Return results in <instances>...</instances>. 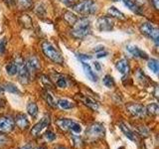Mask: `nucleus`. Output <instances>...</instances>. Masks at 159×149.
<instances>
[{
    "label": "nucleus",
    "instance_id": "de8ad7c7",
    "mask_svg": "<svg viewBox=\"0 0 159 149\" xmlns=\"http://www.w3.org/2000/svg\"><path fill=\"white\" fill-rule=\"evenodd\" d=\"M119 149H124V147H120V148H119Z\"/></svg>",
    "mask_w": 159,
    "mask_h": 149
},
{
    "label": "nucleus",
    "instance_id": "412c9836",
    "mask_svg": "<svg viewBox=\"0 0 159 149\" xmlns=\"http://www.w3.org/2000/svg\"><path fill=\"white\" fill-rule=\"evenodd\" d=\"M57 106H59L63 109H71V108H73L75 106V104L72 102H70L69 99L62 98V99H59V101H58Z\"/></svg>",
    "mask_w": 159,
    "mask_h": 149
},
{
    "label": "nucleus",
    "instance_id": "6e6552de",
    "mask_svg": "<svg viewBox=\"0 0 159 149\" xmlns=\"http://www.w3.org/2000/svg\"><path fill=\"white\" fill-rule=\"evenodd\" d=\"M15 122L11 116L1 115L0 116V131L1 132H10L14 129Z\"/></svg>",
    "mask_w": 159,
    "mask_h": 149
},
{
    "label": "nucleus",
    "instance_id": "c9c22d12",
    "mask_svg": "<svg viewBox=\"0 0 159 149\" xmlns=\"http://www.w3.org/2000/svg\"><path fill=\"white\" fill-rule=\"evenodd\" d=\"M108 55V52H107V51H102V52H98V53H97V58H106L107 56Z\"/></svg>",
    "mask_w": 159,
    "mask_h": 149
},
{
    "label": "nucleus",
    "instance_id": "2eb2a0df",
    "mask_svg": "<svg viewBox=\"0 0 159 149\" xmlns=\"http://www.w3.org/2000/svg\"><path fill=\"white\" fill-rule=\"evenodd\" d=\"M14 122L16 125L21 129H26L29 126V120L27 119V116L23 113H19L16 115L14 119Z\"/></svg>",
    "mask_w": 159,
    "mask_h": 149
},
{
    "label": "nucleus",
    "instance_id": "37998d69",
    "mask_svg": "<svg viewBox=\"0 0 159 149\" xmlns=\"http://www.w3.org/2000/svg\"><path fill=\"white\" fill-rule=\"evenodd\" d=\"M63 2H65V3H71V2H74V1H76V0H62Z\"/></svg>",
    "mask_w": 159,
    "mask_h": 149
},
{
    "label": "nucleus",
    "instance_id": "b1692460",
    "mask_svg": "<svg viewBox=\"0 0 159 149\" xmlns=\"http://www.w3.org/2000/svg\"><path fill=\"white\" fill-rule=\"evenodd\" d=\"M81 101L86 104V106H88L89 108H92L93 109V111H98V103L96 102H93V99H91L89 97H84L81 98Z\"/></svg>",
    "mask_w": 159,
    "mask_h": 149
},
{
    "label": "nucleus",
    "instance_id": "dca6fc26",
    "mask_svg": "<svg viewBox=\"0 0 159 149\" xmlns=\"http://www.w3.org/2000/svg\"><path fill=\"white\" fill-rule=\"evenodd\" d=\"M82 65H83V69L84 71V74H86V76L91 79L92 82H98V76L96 74V73L93 71L92 67L89 66L87 62H82Z\"/></svg>",
    "mask_w": 159,
    "mask_h": 149
},
{
    "label": "nucleus",
    "instance_id": "4be33fe9",
    "mask_svg": "<svg viewBox=\"0 0 159 149\" xmlns=\"http://www.w3.org/2000/svg\"><path fill=\"white\" fill-rule=\"evenodd\" d=\"M27 111L29 113V115L30 116H32L33 118H35L37 116V114H38V106H37V104L35 103V102H29L28 103V106H27Z\"/></svg>",
    "mask_w": 159,
    "mask_h": 149
},
{
    "label": "nucleus",
    "instance_id": "9b49d317",
    "mask_svg": "<svg viewBox=\"0 0 159 149\" xmlns=\"http://www.w3.org/2000/svg\"><path fill=\"white\" fill-rule=\"evenodd\" d=\"M126 108L133 116H136V117H143V116H145V114L147 113L146 108L138 103H130L126 106Z\"/></svg>",
    "mask_w": 159,
    "mask_h": 149
},
{
    "label": "nucleus",
    "instance_id": "ddd939ff",
    "mask_svg": "<svg viewBox=\"0 0 159 149\" xmlns=\"http://www.w3.org/2000/svg\"><path fill=\"white\" fill-rule=\"evenodd\" d=\"M26 67L28 69V71L29 73L31 74V73H35V72H37L38 70L41 68V65H40V61L36 58V57H30L27 59V61H26Z\"/></svg>",
    "mask_w": 159,
    "mask_h": 149
},
{
    "label": "nucleus",
    "instance_id": "72a5a7b5",
    "mask_svg": "<svg viewBox=\"0 0 159 149\" xmlns=\"http://www.w3.org/2000/svg\"><path fill=\"white\" fill-rule=\"evenodd\" d=\"M8 140L9 139L6 136L3 135V134H0V148L4 145H6V144L8 143Z\"/></svg>",
    "mask_w": 159,
    "mask_h": 149
},
{
    "label": "nucleus",
    "instance_id": "58836bf2",
    "mask_svg": "<svg viewBox=\"0 0 159 149\" xmlns=\"http://www.w3.org/2000/svg\"><path fill=\"white\" fill-rule=\"evenodd\" d=\"M43 79H43V82H44L45 84H46L48 87H50V88H53V84L51 83V81H50L49 79H47L46 77H43Z\"/></svg>",
    "mask_w": 159,
    "mask_h": 149
},
{
    "label": "nucleus",
    "instance_id": "cd10ccee",
    "mask_svg": "<svg viewBox=\"0 0 159 149\" xmlns=\"http://www.w3.org/2000/svg\"><path fill=\"white\" fill-rule=\"evenodd\" d=\"M146 112H149L150 114H152V115H156L158 113V104L155 102L149 104L146 108Z\"/></svg>",
    "mask_w": 159,
    "mask_h": 149
},
{
    "label": "nucleus",
    "instance_id": "5701e85b",
    "mask_svg": "<svg viewBox=\"0 0 159 149\" xmlns=\"http://www.w3.org/2000/svg\"><path fill=\"white\" fill-rule=\"evenodd\" d=\"M64 19L66 20V21L70 24V25H74L75 23H76V21L79 19L77 17V15L76 14H74L73 12L71 11H67V12H65L64 14Z\"/></svg>",
    "mask_w": 159,
    "mask_h": 149
},
{
    "label": "nucleus",
    "instance_id": "a19ab883",
    "mask_svg": "<svg viewBox=\"0 0 159 149\" xmlns=\"http://www.w3.org/2000/svg\"><path fill=\"white\" fill-rule=\"evenodd\" d=\"M151 2L153 4V6L155 9H158V4H159V0H151Z\"/></svg>",
    "mask_w": 159,
    "mask_h": 149
},
{
    "label": "nucleus",
    "instance_id": "393cba45",
    "mask_svg": "<svg viewBox=\"0 0 159 149\" xmlns=\"http://www.w3.org/2000/svg\"><path fill=\"white\" fill-rule=\"evenodd\" d=\"M147 66H148V68L150 69L154 74L158 73V70H159V62H158V60H156V59L149 60Z\"/></svg>",
    "mask_w": 159,
    "mask_h": 149
},
{
    "label": "nucleus",
    "instance_id": "79ce46f5",
    "mask_svg": "<svg viewBox=\"0 0 159 149\" xmlns=\"http://www.w3.org/2000/svg\"><path fill=\"white\" fill-rule=\"evenodd\" d=\"M21 149H34L31 145H25L24 147H22Z\"/></svg>",
    "mask_w": 159,
    "mask_h": 149
},
{
    "label": "nucleus",
    "instance_id": "f8f14e48",
    "mask_svg": "<svg viewBox=\"0 0 159 149\" xmlns=\"http://www.w3.org/2000/svg\"><path fill=\"white\" fill-rule=\"evenodd\" d=\"M126 51L131 54L134 58H139V59H148V55L142 51L140 48H138L135 45H127L126 46Z\"/></svg>",
    "mask_w": 159,
    "mask_h": 149
},
{
    "label": "nucleus",
    "instance_id": "aec40b11",
    "mask_svg": "<svg viewBox=\"0 0 159 149\" xmlns=\"http://www.w3.org/2000/svg\"><path fill=\"white\" fill-rule=\"evenodd\" d=\"M5 70H6V73L9 74V76H15L18 73V67L16 62H11L6 65L5 67Z\"/></svg>",
    "mask_w": 159,
    "mask_h": 149
},
{
    "label": "nucleus",
    "instance_id": "7c9ffc66",
    "mask_svg": "<svg viewBox=\"0 0 159 149\" xmlns=\"http://www.w3.org/2000/svg\"><path fill=\"white\" fill-rule=\"evenodd\" d=\"M76 55H77V58L81 62H87V61H89V60L92 59V56H89V55H87V54L79 53V54H76Z\"/></svg>",
    "mask_w": 159,
    "mask_h": 149
},
{
    "label": "nucleus",
    "instance_id": "a211bd4d",
    "mask_svg": "<svg viewBox=\"0 0 159 149\" xmlns=\"http://www.w3.org/2000/svg\"><path fill=\"white\" fill-rule=\"evenodd\" d=\"M121 1L132 12H134L135 14H141V8L138 6V4L134 0H121Z\"/></svg>",
    "mask_w": 159,
    "mask_h": 149
},
{
    "label": "nucleus",
    "instance_id": "1a4fd4ad",
    "mask_svg": "<svg viewBox=\"0 0 159 149\" xmlns=\"http://www.w3.org/2000/svg\"><path fill=\"white\" fill-rule=\"evenodd\" d=\"M50 123H51L50 116L49 115H45L37 124H35V125H34V127L32 128V130H31V134L34 136H38L45 128L50 125Z\"/></svg>",
    "mask_w": 159,
    "mask_h": 149
},
{
    "label": "nucleus",
    "instance_id": "20e7f679",
    "mask_svg": "<svg viewBox=\"0 0 159 149\" xmlns=\"http://www.w3.org/2000/svg\"><path fill=\"white\" fill-rule=\"evenodd\" d=\"M139 30H140L141 34L144 36H146L150 40L158 45L159 43V29L155 26L154 24L150 22H143L140 26H139Z\"/></svg>",
    "mask_w": 159,
    "mask_h": 149
},
{
    "label": "nucleus",
    "instance_id": "473e14b6",
    "mask_svg": "<svg viewBox=\"0 0 159 149\" xmlns=\"http://www.w3.org/2000/svg\"><path fill=\"white\" fill-rule=\"evenodd\" d=\"M45 137H46V139L48 141H53L56 139V134L51 130H48L46 133H45Z\"/></svg>",
    "mask_w": 159,
    "mask_h": 149
},
{
    "label": "nucleus",
    "instance_id": "4468645a",
    "mask_svg": "<svg viewBox=\"0 0 159 149\" xmlns=\"http://www.w3.org/2000/svg\"><path fill=\"white\" fill-rule=\"evenodd\" d=\"M116 68L117 71L122 74H128L129 70H130V67H129V64H128V61L126 59H120L118 60L116 64Z\"/></svg>",
    "mask_w": 159,
    "mask_h": 149
},
{
    "label": "nucleus",
    "instance_id": "c756f323",
    "mask_svg": "<svg viewBox=\"0 0 159 149\" xmlns=\"http://www.w3.org/2000/svg\"><path fill=\"white\" fill-rule=\"evenodd\" d=\"M6 46H7V40L6 38L0 39V55H3L6 51Z\"/></svg>",
    "mask_w": 159,
    "mask_h": 149
},
{
    "label": "nucleus",
    "instance_id": "0eeeda50",
    "mask_svg": "<svg viewBox=\"0 0 159 149\" xmlns=\"http://www.w3.org/2000/svg\"><path fill=\"white\" fill-rule=\"evenodd\" d=\"M97 24H98V30L102 32H111L113 29V26H114V23L112 21V19L109 16L99 17L97 21Z\"/></svg>",
    "mask_w": 159,
    "mask_h": 149
},
{
    "label": "nucleus",
    "instance_id": "f03ea898",
    "mask_svg": "<svg viewBox=\"0 0 159 149\" xmlns=\"http://www.w3.org/2000/svg\"><path fill=\"white\" fill-rule=\"evenodd\" d=\"M72 7L77 13L84 15V16L93 15L98 11V5L93 0H83L77 4H74Z\"/></svg>",
    "mask_w": 159,
    "mask_h": 149
},
{
    "label": "nucleus",
    "instance_id": "f3484780",
    "mask_svg": "<svg viewBox=\"0 0 159 149\" xmlns=\"http://www.w3.org/2000/svg\"><path fill=\"white\" fill-rule=\"evenodd\" d=\"M107 14L109 15V17L116 18L118 20H125L126 19V17L124 16V14L121 11H119V10L114 6H111L107 9Z\"/></svg>",
    "mask_w": 159,
    "mask_h": 149
},
{
    "label": "nucleus",
    "instance_id": "9d476101",
    "mask_svg": "<svg viewBox=\"0 0 159 149\" xmlns=\"http://www.w3.org/2000/svg\"><path fill=\"white\" fill-rule=\"evenodd\" d=\"M87 135L89 137L98 138L104 135V127L102 123H93L87 130Z\"/></svg>",
    "mask_w": 159,
    "mask_h": 149
},
{
    "label": "nucleus",
    "instance_id": "6ab92c4d",
    "mask_svg": "<svg viewBox=\"0 0 159 149\" xmlns=\"http://www.w3.org/2000/svg\"><path fill=\"white\" fill-rule=\"evenodd\" d=\"M119 127H120L121 131L124 133V135H125L129 139V140H131V141H135L136 140V137H135V135H134L133 131L128 126H126L125 124L120 122V123H119Z\"/></svg>",
    "mask_w": 159,
    "mask_h": 149
},
{
    "label": "nucleus",
    "instance_id": "4c0bfd02",
    "mask_svg": "<svg viewBox=\"0 0 159 149\" xmlns=\"http://www.w3.org/2000/svg\"><path fill=\"white\" fill-rule=\"evenodd\" d=\"M93 52H96V53H98V52H102V51H104V47L102 46V45H99V46H97V47H94V49L93 50Z\"/></svg>",
    "mask_w": 159,
    "mask_h": 149
},
{
    "label": "nucleus",
    "instance_id": "2f4dec72",
    "mask_svg": "<svg viewBox=\"0 0 159 149\" xmlns=\"http://www.w3.org/2000/svg\"><path fill=\"white\" fill-rule=\"evenodd\" d=\"M57 86H58L59 88H67L68 84H67L66 79H65V78H60V79H58V81H57Z\"/></svg>",
    "mask_w": 159,
    "mask_h": 149
},
{
    "label": "nucleus",
    "instance_id": "c85d7f7f",
    "mask_svg": "<svg viewBox=\"0 0 159 149\" xmlns=\"http://www.w3.org/2000/svg\"><path fill=\"white\" fill-rule=\"evenodd\" d=\"M44 97H45V98H46V101H47V102H48V104H49L50 106H52V107L57 106V103H56V102H55V99H54L52 94H50L47 92V93H44Z\"/></svg>",
    "mask_w": 159,
    "mask_h": 149
},
{
    "label": "nucleus",
    "instance_id": "f257e3e1",
    "mask_svg": "<svg viewBox=\"0 0 159 149\" xmlns=\"http://www.w3.org/2000/svg\"><path fill=\"white\" fill-rule=\"evenodd\" d=\"M91 21L88 18H80L73 25L71 34L76 39H83L91 34Z\"/></svg>",
    "mask_w": 159,
    "mask_h": 149
},
{
    "label": "nucleus",
    "instance_id": "c03bdc74",
    "mask_svg": "<svg viewBox=\"0 0 159 149\" xmlns=\"http://www.w3.org/2000/svg\"><path fill=\"white\" fill-rule=\"evenodd\" d=\"M55 149H67V148H65V147H63V146H58V147H56Z\"/></svg>",
    "mask_w": 159,
    "mask_h": 149
},
{
    "label": "nucleus",
    "instance_id": "7ed1b4c3",
    "mask_svg": "<svg viewBox=\"0 0 159 149\" xmlns=\"http://www.w3.org/2000/svg\"><path fill=\"white\" fill-rule=\"evenodd\" d=\"M41 47H42V51L44 55L50 60V61H52L55 64H59V65H62L64 63V58L62 57L61 53H60L50 42L44 41L41 44Z\"/></svg>",
    "mask_w": 159,
    "mask_h": 149
},
{
    "label": "nucleus",
    "instance_id": "bb28decb",
    "mask_svg": "<svg viewBox=\"0 0 159 149\" xmlns=\"http://www.w3.org/2000/svg\"><path fill=\"white\" fill-rule=\"evenodd\" d=\"M3 89L5 91H7L8 93H17V94H20L21 92L19 91L18 88L15 86V84H11V83H8V84H5V86L3 88Z\"/></svg>",
    "mask_w": 159,
    "mask_h": 149
},
{
    "label": "nucleus",
    "instance_id": "e433bc0d",
    "mask_svg": "<svg viewBox=\"0 0 159 149\" xmlns=\"http://www.w3.org/2000/svg\"><path fill=\"white\" fill-rule=\"evenodd\" d=\"M2 93H3V88H0V108L3 107L5 106V101L1 97L2 96Z\"/></svg>",
    "mask_w": 159,
    "mask_h": 149
},
{
    "label": "nucleus",
    "instance_id": "a878e982",
    "mask_svg": "<svg viewBox=\"0 0 159 149\" xmlns=\"http://www.w3.org/2000/svg\"><path fill=\"white\" fill-rule=\"evenodd\" d=\"M102 83H103L104 86H106L107 88H113L114 84H116V83H114V79H113V78L111 76V74H106V76H104L103 79H102Z\"/></svg>",
    "mask_w": 159,
    "mask_h": 149
},
{
    "label": "nucleus",
    "instance_id": "ea45409f",
    "mask_svg": "<svg viewBox=\"0 0 159 149\" xmlns=\"http://www.w3.org/2000/svg\"><path fill=\"white\" fill-rule=\"evenodd\" d=\"M93 67H94V69H96V71H98V72H99L102 70V66H101V64H99L98 62H94L93 63Z\"/></svg>",
    "mask_w": 159,
    "mask_h": 149
},
{
    "label": "nucleus",
    "instance_id": "f704fd0d",
    "mask_svg": "<svg viewBox=\"0 0 159 149\" xmlns=\"http://www.w3.org/2000/svg\"><path fill=\"white\" fill-rule=\"evenodd\" d=\"M19 1V4L21 5L22 7H29L30 5L32 4V0H18Z\"/></svg>",
    "mask_w": 159,
    "mask_h": 149
},
{
    "label": "nucleus",
    "instance_id": "49530a36",
    "mask_svg": "<svg viewBox=\"0 0 159 149\" xmlns=\"http://www.w3.org/2000/svg\"><path fill=\"white\" fill-rule=\"evenodd\" d=\"M37 149H44V148H42V147H40V148H37Z\"/></svg>",
    "mask_w": 159,
    "mask_h": 149
},
{
    "label": "nucleus",
    "instance_id": "a18cd8bd",
    "mask_svg": "<svg viewBox=\"0 0 159 149\" xmlns=\"http://www.w3.org/2000/svg\"><path fill=\"white\" fill-rule=\"evenodd\" d=\"M113 1H121V0H113Z\"/></svg>",
    "mask_w": 159,
    "mask_h": 149
},
{
    "label": "nucleus",
    "instance_id": "423d86ee",
    "mask_svg": "<svg viewBox=\"0 0 159 149\" xmlns=\"http://www.w3.org/2000/svg\"><path fill=\"white\" fill-rule=\"evenodd\" d=\"M17 64V67H18V77H19V79L20 82L22 84H26L29 83V79H30V73L28 71V69L26 67V64H25L22 60H17V61H15Z\"/></svg>",
    "mask_w": 159,
    "mask_h": 149
},
{
    "label": "nucleus",
    "instance_id": "39448f33",
    "mask_svg": "<svg viewBox=\"0 0 159 149\" xmlns=\"http://www.w3.org/2000/svg\"><path fill=\"white\" fill-rule=\"evenodd\" d=\"M57 124L61 127L62 129H70V130H73L76 133H81L82 132V126L81 124L77 123L76 121L72 120V119H68V118H62L59 119L57 121Z\"/></svg>",
    "mask_w": 159,
    "mask_h": 149
}]
</instances>
